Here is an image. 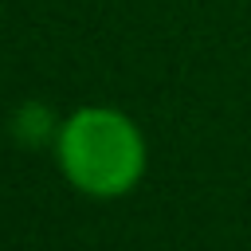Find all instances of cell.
I'll list each match as a JSON object with an SVG mask.
<instances>
[{
    "mask_svg": "<svg viewBox=\"0 0 251 251\" xmlns=\"http://www.w3.org/2000/svg\"><path fill=\"white\" fill-rule=\"evenodd\" d=\"M59 169L86 196H122L145 173V141L126 114L86 106L59 126Z\"/></svg>",
    "mask_w": 251,
    "mask_h": 251,
    "instance_id": "6da1fadb",
    "label": "cell"
},
{
    "mask_svg": "<svg viewBox=\"0 0 251 251\" xmlns=\"http://www.w3.org/2000/svg\"><path fill=\"white\" fill-rule=\"evenodd\" d=\"M51 114H47V106H39V102H31V106H24L20 114H16V122H12V133L20 137V141H43L47 133H51Z\"/></svg>",
    "mask_w": 251,
    "mask_h": 251,
    "instance_id": "7a4b0ae2",
    "label": "cell"
}]
</instances>
